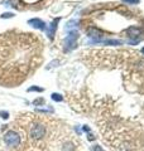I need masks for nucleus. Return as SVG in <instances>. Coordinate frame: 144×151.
<instances>
[{
  "instance_id": "obj_1",
  "label": "nucleus",
  "mask_w": 144,
  "mask_h": 151,
  "mask_svg": "<svg viewBox=\"0 0 144 151\" xmlns=\"http://www.w3.org/2000/svg\"><path fill=\"white\" fill-rule=\"evenodd\" d=\"M42 42L31 33L0 34V83L13 86L33 72L42 60Z\"/></svg>"
},
{
  "instance_id": "obj_2",
  "label": "nucleus",
  "mask_w": 144,
  "mask_h": 151,
  "mask_svg": "<svg viewBox=\"0 0 144 151\" xmlns=\"http://www.w3.org/2000/svg\"><path fill=\"white\" fill-rule=\"evenodd\" d=\"M4 142H5L9 147H17L20 144V136H19L15 131H8L4 135Z\"/></svg>"
},
{
  "instance_id": "obj_3",
  "label": "nucleus",
  "mask_w": 144,
  "mask_h": 151,
  "mask_svg": "<svg viewBox=\"0 0 144 151\" xmlns=\"http://www.w3.org/2000/svg\"><path fill=\"white\" fill-rule=\"evenodd\" d=\"M77 38H79V33L76 30H72L70 32V34L66 37V40H65V50L66 52H70L72 50L73 48H76V45H77Z\"/></svg>"
},
{
  "instance_id": "obj_4",
  "label": "nucleus",
  "mask_w": 144,
  "mask_h": 151,
  "mask_svg": "<svg viewBox=\"0 0 144 151\" xmlns=\"http://www.w3.org/2000/svg\"><path fill=\"white\" fill-rule=\"evenodd\" d=\"M29 135L32 139L34 140H39L42 139L43 136L46 135V127L43 126L42 124H34L31 126V130H29Z\"/></svg>"
},
{
  "instance_id": "obj_5",
  "label": "nucleus",
  "mask_w": 144,
  "mask_h": 151,
  "mask_svg": "<svg viewBox=\"0 0 144 151\" xmlns=\"http://www.w3.org/2000/svg\"><path fill=\"white\" fill-rule=\"evenodd\" d=\"M127 33H128V37H129V38H134L133 43H138L139 40L137 39V37H139V35L142 34V32H140V29H139V28H137V27H130V28H128Z\"/></svg>"
},
{
  "instance_id": "obj_6",
  "label": "nucleus",
  "mask_w": 144,
  "mask_h": 151,
  "mask_svg": "<svg viewBox=\"0 0 144 151\" xmlns=\"http://www.w3.org/2000/svg\"><path fill=\"white\" fill-rule=\"evenodd\" d=\"M28 24L32 25L33 28H36V29H39V30H46L47 27H46V23L41 20V19H31L29 22H28Z\"/></svg>"
},
{
  "instance_id": "obj_7",
  "label": "nucleus",
  "mask_w": 144,
  "mask_h": 151,
  "mask_svg": "<svg viewBox=\"0 0 144 151\" xmlns=\"http://www.w3.org/2000/svg\"><path fill=\"white\" fill-rule=\"evenodd\" d=\"M58 20L60 19H57V20H53L52 22V24L49 27V29H47V34H48V38L49 39H53V34H55V32L57 29V24H58Z\"/></svg>"
},
{
  "instance_id": "obj_8",
  "label": "nucleus",
  "mask_w": 144,
  "mask_h": 151,
  "mask_svg": "<svg viewBox=\"0 0 144 151\" xmlns=\"http://www.w3.org/2000/svg\"><path fill=\"white\" fill-rule=\"evenodd\" d=\"M52 100L56 102H62L63 101V97H62L60 93H52Z\"/></svg>"
},
{
  "instance_id": "obj_9",
  "label": "nucleus",
  "mask_w": 144,
  "mask_h": 151,
  "mask_svg": "<svg viewBox=\"0 0 144 151\" xmlns=\"http://www.w3.org/2000/svg\"><path fill=\"white\" fill-rule=\"evenodd\" d=\"M75 24H77V22H76V20H71V22H68V23H67V25H66V29H67V30H70L71 28H75V27H76Z\"/></svg>"
},
{
  "instance_id": "obj_10",
  "label": "nucleus",
  "mask_w": 144,
  "mask_h": 151,
  "mask_svg": "<svg viewBox=\"0 0 144 151\" xmlns=\"http://www.w3.org/2000/svg\"><path fill=\"white\" fill-rule=\"evenodd\" d=\"M37 112H53V108L48 107V108H37Z\"/></svg>"
},
{
  "instance_id": "obj_11",
  "label": "nucleus",
  "mask_w": 144,
  "mask_h": 151,
  "mask_svg": "<svg viewBox=\"0 0 144 151\" xmlns=\"http://www.w3.org/2000/svg\"><path fill=\"white\" fill-rule=\"evenodd\" d=\"M0 117L4 120H7L9 119V112H5V111H0Z\"/></svg>"
},
{
  "instance_id": "obj_12",
  "label": "nucleus",
  "mask_w": 144,
  "mask_h": 151,
  "mask_svg": "<svg viewBox=\"0 0 144 151\" xmlns=\"http://www.w3.org/2000/svg\"><path fill=\"white\" fill-rule=\"evenodd\" d=\"M33 91H37V92H43V88L41 87H31L28 89V92H33Z\"/></svg>"
},
{
  "instance_id": "obj_13",
  "label": "nucleus",
  "mask_w": 144,
  "mask_h": 151,
  "mask_svg": "<svg viewBox=\"0 0 144 151\" xmlns=\"http://www.w3.org/2000/svg\"><path fill=\"white\" fill-rule=\"evenodd\" d=\"M92 151H104V149L100 145H94L92 146Z\"/></svg>"
},
{
  "instance_id": "obj_14",
  "label": "nucleus",
  "mask_w": 144,
  "mask_h": 151,
  "mask_svg": "<svg viewBox=\"0 0 144 151\" xmlns=\"http://www.w3.org/2000/svg\"><path fill=\"white\" fill-rule=\"evenodd\" d=\"M123 1L127 3V4H138L139 0H123Z\"/></svg>"
},
{
  "instance_id": "obj_15",
  "label": "nucleus",
  "mask_w": 144,
  "mask_h": 151,
  "mask_svg": "<svg viewBox=\"0 0 144 151\" xmlns=\"http://www.w3.org/2000/svg\"><path fill=\"white\" fill-rule=\"evenodd\" d=\"M12 17H13L12 13H4L3 15H1V18H12Z\"/></svg>"
},
{
  "instance_id": "obj_16",
  "label": "nucleus",
  "mask_w": 144,
  "mask_h": 151,
  "mask_svg": "<svg viewBox=\"0 0 144 151\" xmlns=\"http://www.w3.org/2000/svg\"><path fill=\"white\" fill-rule=\"evenodd\" d=\"M33 103H34L36 106H37V105H39V103H43V98H39V100H36Z\"/></svg>"
},
{
  "instance_id": "obj_17",
  "label": "nucleus",
  "mask_w": 144,
  "mask_h": 151,
  "mask_svg": "<svg viewBox=\"0 0 144 151\" xmlns=\"http://www.w3.org/2000/svg\"><path fill=\"white\" fill-rule=\"evenodd\" d=\"M142 53H144V48H143V49H142Z\"/></svg>"
}]
</instances>
